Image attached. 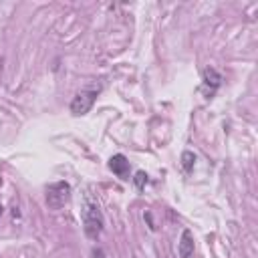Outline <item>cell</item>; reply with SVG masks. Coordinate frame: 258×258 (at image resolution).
<instances>
[{
	"instance_id": "ba28073f",
	"label": "cell",
	"mask_w": 258,
	"mask_h": 258,
	"mask_svg": "<svg viewBox=\"0 0 258 258\" xmlns=\"http://www.w3.org/2000/svg\"><path fill=\"white\" fill-rule=\"evenodd\" d=\"M147 181H149V179H147V173H145V171H137L135 177H133V183H135L137 189H143V187L147 185Z\"/></svg>"
},
{
	"instance_id": "8992f818",
	"label": "cell",
	"mask_w": 258,
	"mask_h": 258,
	"mask_svg": "<svg viewBox=\"0 0 258 258\" xmlns=\"http://www.w3.org/2000/svg\"><path fill=\"white\" fill-rule=\"evenodd\" d=\"M177 252H179V258H191L194 256V234H191V230H183L181 232V238H179V244H177Z\"/></svg>"
},
{
	"instance_id": "52a82bcc",
	"label": "cell",
	"mask_w": 258,
	"mask_h": 258,
	"mask_svg": "<svg viewBox=\"0 0 258 258\" xmlns=\"http://www.w3.org/2000/svg\"><path fill=\"white\" fill-rule=\"evenodd\" d=\"M194 163H196V155L191 151H183L181 153V167H183V171L189 173L194 169Z\"/></svg>"
},
{
	"instance_id": "9c48e42d",
	"label": "cell",
	"mask_w": 258,
	"mask_h": 258,
	"mask_svg": "<svg viewBox=\"0 0 258 258\" xmlns=\"http://www.w3.org/2000/svg\"><path fill=\"white\" fill-rule=\"evenodd\" d=\"M0 216H2V204H0Z\"/></svg>"
},
{
	"instance_id": "6da1fadb",
	"label": "cell",
	"mask_w": 258,
	"mask_h": 258,
	"mask_svg": "<svg viewBox=\"0 0 258 258\" xmlns=\"http://www.w3.org/2000/svg\"><path fill=\"white\" fill-rule=\"evenodd\" d=\"M103 214H101V208L99 204L87 196L85 198V206H83V230H85V236L89 240H97L103 232Z\"/></svg>"
},
{
	"instance_id": "7a4b0ae2",
	"label": "cell",
	"mask_w": 258,
	"mask_h": 258,
	"mask_svg": "<svg viewBox=\"0 0 258 258\" xmlns=\"http://www.w3.org/2000/svg\"><path fill=\"white\" fill-rule=\"evenodd\" d=\"M99 91H101V87H87V89H81V91L73 97V101H71V107H69L71 113L77 115V117H79V115H87V113L93 109Z\"/></svg>"
},
{
	"instance_id": "5b68a950",
	"label": "cell",
	"mask_w": 258,
	"mask_h": 258,
	"mask_svg": "<svg viewBox=\"0 0 258 258\" xmlns=\"http://www.w3.org/2000/svg\"><path fill=\"white\" fill-rule=\"evenodd\" d=\"M109 169H111L117 177L129 179V161H127V157H125L123 153H117V155H113V157L109 159Z\"/></svg>"
},
{
	"instance_id": "3957f363",
	"label": "cell",
	"mask_w": 258,
	"mask_h": 258,
	"mask_svg": "<svg viewBox=\"0 0 258 258\" xmlns=\"http://www.w3.org/2000/svg\"><path fill=\"white\" fill-rule=\"evenodd\" d=\"M71 200V185L67 181H54L46 187V206L50 210H60Z\"/></svg>"
},
{
	"instance_id": "277c9868",
	"label": "cell",
	"mask_w": 258,
	"mask_h": 258,
	"mask_svg": "<svg viewBox=\"0 0 258 258\" xmlns=\"http://www.w3.org/2000/svg\"><path fill=\"white\" fill-rule=\"evenodd\" d=\"M222 81H224V77L216 69H212V67L204 69V73H202V85H204V89H206L208 95H214L216 89L222 85Z\"/></svg>"
}]
</instances>
